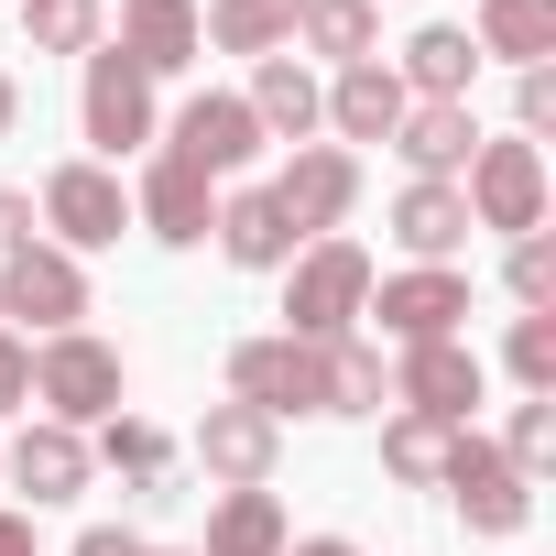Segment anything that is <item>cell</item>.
<instances>
[{
	"label": "cell",
	"instance_id": "obj_35",
	"mask_svg": "<svg viewBox=\"0 0 556 556\" xmlns=\"http://www.w3.org/2000/svg\"><path fill=\"white\" fill-rule=\"evenodd\" d=\"M34 404V339H12V328H0V426H12Z\"/></svg>",
	"mask_w": 556,
	"mask_h": 556
},
{
	"label": "cell",
	"instance_id": "obj_15",
	"mask_svg": "<svg viewBox=\"0 0 556 556\" xmlns=\"http://www.w3.org/2000/svg\"><path fill=\"white\" fill-rule=\"evenodd\" d=\"M415 99H404V77L382 66V55H361V66H339L328 77V99H317V131H339V153L350 142H393V121H404Z\"/></svg>",
	"mask_w": 556,
	"mask_h": 556
},
{
	"label": "cell",
	"instance_id": "obj_28",
	"mask_svg": "<svg viewBox=\"0 0 556 556\" xmlns=\"http://www.w3.org/2000/svg\"><path fill=\"white\" fill-rule=\"evenodd\" d=\"M295 45H306V55H328V66H361V55L382 45V23H371V0H306Z\"/></svg>",
	"mask_w": 556,
	"mask_h": 556
},
{
	"label": "cell",
	"instance_id": "obj_7",
	"mask_svg": "<svg viewBox=\"0 0 556 556\" xmlns=\"http://www.w3.org/2000/svg\"><path fill=\"white\" fill-rule=\"evenodd\" d=\"M229 404H251V415H328V350H306V339H240L229 350Z\"/></svg>",
	"mask_w": 556,
	"mask_h": 556
},
{
	"label": "cell",
	"instance_id": "obj_13",
	"mask_svg": "<svg viewBox=\"0 0 556 556\" xmlns=\"http://www.w3.org/2000/svg\"><path fill=\"white\" fill-rule=\"evenodd\" d=\"M186 458H197L218 491H273L285 426H273V415H251V404H207V415H197V437H186Z\"/></svg>",
	"mask_w": 556,
	"mask_h": 556
},
{
	"label": "cell",
	"instance_id": "obj_1",
	"mask_svg": "<svg viewBox=\"0 0 556 556\" xmlns=\"http://www.w3.org/2000/svg\"><path fill=\"white\" fill-rule=\"evenodd\" d=\"M361 306H371V251L361 240H306L285 262V339H306V350L361 339Z\"/></svg>",
	"mask_w": 556,
	"mask_h": 556
},
{
	"label": "cell",
	"instance_id": "obj_14",
	"mask_svg": "<svg viewBox=\"0 0 556 556\" xmlns=\"http://www.w3.org/2000/svg\"><path fill=\"white\" fill-rule=\"evenodd\" d=\"M131 229H153L164 251H197V240L218 229V186L153 142V164H142V186H131Z\"/></svg>",
	"mask_w": 556,
	"mask_h": 556
},
{
	"label": "cell",
	"instance_id": "obj_33",
	"mask_svg": "<svg viewBox=\"0 0 556 556\" xmlns=\"http://www.w3.org/2000/svg\"><path fill=\"white\" fill-rule=\"evenodd\" d=\"M502 371H513L523 393H556V317H513V339H502Z\"/></svg>",
	"mask_w": 556,
	"mask_h": 556
},
{
	"label": "cell",
	"instance_id": "obj_18",
	"mask_svg": "<svg viewBox=\"0 0 556 556\" xmlns=\"http://www.w3.org/2000/svg\"><path fill=\"white\" fill-rule=\"evenodd\" d=\"M393 153H404V175H426V186H458V164L480 153V121H469V99H415V110L393 121Z\"/></svg>",
	"mask_w": 556,
	"mask_h": 556
},
{
	"label": "cell",
	"instance_id": "obj_27",
	"mask_svg": "<svg viewBox=\"0 0 556 556\" xmlns=\"http://www.w3.org/2000/svg\"><path fill=\"white\" fill-rule=\"evenodd\" d=\"M12 12H23L34 55H99V45H110V12H99V0H12Z\"/></svg>",
	"mask_w": 556,
	"mask_h": 556
},
{
	"label": "cell",
	"instance_id": "obj_39",
	"mask_svg": "<svg viewBox=\"0 0 556 556\" xmlns=\"http://www.w3.org/2000/svg\"><path fill=\"white\" fill-rule=\"evenodd\" d=\"M285 556H361L350 534H306V545H285Z\"/></svg>",
	"mask_w": 556,
	"mask_h": 556
},
{
	"label": "cell",
	"instance_id": "obj_21",
	"mask_svg": "<svg viewBox=\"0 0 556 556\" xmlns=\"http://www.w3.org/2000/svg\"><path fill=\"white\" fill-rule=\"evenodd\" d=\"M295 23H306V0H207L197 12V34L218 45V55H295Z\"/></svg>",
	"mask_w": 556,
	"mask_h": 556
},
{
	"label": "cell",
	"instance_id": "obj_23",
	"mask_svg": "<svg viewBox=\"0 0 556 556\" xmlns=\"http://www.w3.org/2000/svg\"><path fill=\"white\" fill-rule=\"evenodd\" d=\"M285 545H295V523H285V502H273V491H218L197 556H285Z\"/></svg>",
	"mask_w": 556,
	"mask_h": 556
},
{
	"label": "cell",
	"instance_id": "obj_9",
	"mask_svg": "<svg viewBox=\"0 0 556 556\" xmlns=\"http://www.w3.org/2000/svg\"><path fill=\"white\" fill-rule=\"evenodd\" d=\"M121 229H131V186H121V164L88 153V164H55V175H45V240H55V251L88 262V251H110Z\"/></svg>",
	"mask_w": 556,
	"mask_h": 556
},
{
	"label": "cell",
	"instance_id": "obj_17",
	"mask_svg": "<svg viewBox=\"0 0 556 556\" xmlns=\"http://www.w3.org/2000/svg\"><path fill=\"white\" fill-rule=\"evenodd\" d=\"M88 469H99V458H88V437H77V426H45V415H34L12 447H0V480L34 491V502H77V491H88Z\"/></svg>",
	"mask_w": 556,
	"mask_h": 556
},
{
	"label": "cell",
	"instance_id": "obj_24",
	"mask_svg": "<svg viewBox=\"0 0 556 556\" xmlns=\"http://www.w3.org/2000/svg\"><path fill=\"white\" fill-rule=\"evenodd\" d=\"M469 45H480V55H502L513 77H523V66H545V55H556V0H480Z\"/></svg>",
	"mask_w": 556,
	"mask_h": 556
},
{
	"label": "cell",
	"instance_id": "obj_20",
	"mask_svg": "<svg viewBox=\"0 0 556 556\" xmlns=\"http://www.w3.org/2000/svg\"><path fill=\"white\" fill-rule=\"evenodd\" d=\"M240 99H251L262 142H285V153H295V142H317V99H328V77H317V66H295V55H262Z\"/></svg>",
	"mask_w": 556,
	"mask_h": 556
},
{
	"label": "cell",
	"instance_id": "obj_32",
	"mask_svg": "<svg viewBox=\"0 0 556 556\" xmlns=\"http://www.w3.org/2000/svg\"><path fill=\"white\" fill-rule=\"evenodd\" d=\"M502 285H513V306H523V317H556V240H545V229H523V240H513Z\"/></svg>",
	"mask_w": 556,
	"mask_h": 556
},
{
	"label": "cell",
	"instance_id": "obj_8",
	"mask_svg": "<svg viewBox=\"0 0 556 556\" xmlns=\"http://www.w3.org/2000/svg\"><path fill=\"white\" fill-rule=\"evenodd\" d=\"M437 491L469 513V534H523V523H534V480H523V469H513V458H502L480 426H458V437H447Z\"/></svg>",
	"mask_w": 556,
	"mask_h": 556
},
{
	"label": "cell",
	"instance_id": "obj_3",
	"mask_svg": "<svg viewBox=\"0 0 556 556\" xmlns=\"http://www.w3.org/2000/svg\"><path fill=\"white\" fill-rule=\"evenodd\" d=\"M88 77H77V131L121 164V153H142V142H164V88L121 55V45H99V55H77Z\"/></svg>",
	"mask_w": 556,
	"mask_h": 556
},
{
	"label": "cell",
	"instance_id": "obj_16",
	"mask_svg": "<svg viewBox=\"0 0 556 556\" xmlns=\"http://www.w3.org/2000/svg\"><path fill=\"white\" fill-rule=\"evenodd\" d=\"M110 45H121V55L153 77V88H164V77H186V66L207 55V34H197V0H121V34H110Z\"/></svg>",
	"mask_w": 556,
	"mask_h": 556
},
{
	"label": "cell",
	"instance_id": "obj_4",
	"mask_svg": "<svg viewBox=\"0 0 556 556\" xmlns=\"http://www.w3.org/2000/svg\"><path fill=\"white\" fill-rule=\"evenodd\" d=\"M0 317H12V339H66L88 317V262L55 240H23L0 262Z\"/></svg>",
	"mask_w": 556,
	"mask_h": 556
},
{
	"label": "cell",
	"instance_id": "obj_12",
	"mask_svg": "<svg viewBox=\"0 0 556 556\" xmlns=\"http://www.w3.org/2000/svg\"><path fill=\"white\" fill-rule=\"evenodd\" d=\"M480 393H491V371H480V350H469V339H426V350H404V361H393V404H404V415H426V426H469V415H480Z\"/></svg>",
	"mask_w": 556,
	"mask_h": 556
},
{
	"label": "cell",
	"instance_id": "obj_19",
	"mask_svg": "<svg viewBox=\"0 0 556 556\" xmlns=\"http://www.w3.org/2000/svg\"><path fill=\"white\" fill-rule=\"evenodd\" d=\"M207 240H218V251H229L240 273H285V262L306 251V240H295V218L273 207V186H229V197H218V229H207Z\"/></svg>",
	"mask_w": 556,
	"mask_h": 556
},
{
	"label": "cell",
	"instance_id": "obj_29",
	"mask_svg": "<svg viewBox=\"0 0 556 556\" xmlns=\"http://www.w3.org/2000/svg\"><path fill=\"white\" fill-rule=\"evenodd\" d=\"M393 404V371L371 339H328V415H382Z\"/></svg>",
	"mask_w": 556,
	"mask_h": 556
},
{
	"label": "cell",
	"instance_id": "obj_2",
	"mask_svg": "<svg viewBox=\"0 0 556 556\" xmlns=\"http://www.w3.org/2000/svg\"><path fill=\"white\" fill-rule=\"evenodd\" d=\"M121 350L110 339H88V328H66V339H34V404H45V426H110L121 415Z\"/></svg>",
	"mask_w": 556,
	"mask_h": 556
},
{
	"label": "cell",
	"instance_id": "obj_30",
	"mask_svg": "<svg viewBox=\"0 0 556 556\" xmlns=\"http://www.w3.org/2000/svg\"><path fill=\"white\" fill-rule=\"evenodd\" d=\"M447 437H458V426H426V415H404V404H393V415H382V469H393L404 491H437Z\"/></svg>",
	"mask_w": 556,
	"mask_h": 556
},
{
	"label": "cell",
	"instance_id": "obj_36",
	"mask_svg": "<svg viewBox=\"0 0 556 556\" xmlns=\"http://www.w3.org/2000/svg\"><path fill=\"white\" fill-rule=\"evenodd\" d=\"M66 556H197V545H142L131 523H88V534H77Z\"/></svg>",
	"mask_w": 556,
	"mask_h": 556
},
{
	"label": "cell",
	"instance_id": "obj_26",
	"mask_svg": "<svg viewBox=\"0 0 556 556\" xmlns=\"http://www.w3.org/2000/svg\"><path fill=\"white\" fill-rule=\"evenodd\" d=\"M88 458H99V469H121L131 491H164V480H175V437H164V426H142V415H110Z\"/></svg>",
	"mask_w": 556,
	"mask_h": 556
},
{
	"label": "cell",
	"instance_id": "obj_25",
	"mask_svg": "<svg viewBox=\"0 0 556 556\" xmlns=\"http://www.w3.org/2000/svg\"><path fill=\"white\" fill-rule=\"evenodd\" d=\"M393 240L415 251V262H458V240H469V207H458V186H404L393 197Z\"/></svg>",
	"mask_w": 556,
	"mask_h": 556
},
{
	"label": "cell",
	"instance_id": "obj_37",
	"mask_svg": "<svg viewBox=\"0 0 556 556\" xmlns=\"http://www.w3.org/2000/svg\"><path fill=\"white\" fill-rule=\"evenodd\" d=\"M23 240H34V197H12V186H0V262H12Z\"/></svg>",
	"mask_w": 556,
	"mask_h": 556
},
{
	"label": "cell",
	"instance_id": "obj_34",
	"mask_svg": "<svg viewBox=\"0 0 556 556\" xmlns=\"http://www.w3.org/2000/svg\"><path fill=\"white\" fill-rule=\"evenodd\" d=\"M513 121H523V142H545V131H556V66H523V88H513Z\"/></svg>",
	"mask_w": 556,
	"mask_h": 556
},
{
	"label": "cell",
	"instance_id": "obj_38",
	"mask_svg": "<svg viewBox=\"0 0 556 556\" xmlns=\"http://www.w3.org/2000/svg\"><path fill=\"white\" fill-rule=\"evenodd\" d=\"M0 556H34V523L23 513H0Z\"/></svg>",
	"mask_w": 556,
	"mask_h": 556
},
{
	"label": "cell",
	"instance_id": "obj_11",
	"mask_svg": "<svg viewBox=\"0 0 556 556\" xmlns=\"http://www.w3.org/2000/svg\"><path fill=\"white\" fill-rule=\"evenodd\" d=\"M164 153H175V164H197V175L218 186V175H240V164L262 153V121H251V99H240V88H197V99L164 121Z\"/></svg>",
	"mask_w": 556,
	"mask_h": 556
},
{
	"label": "cell",
	"instance_id": "obj_40",
	"mask_svg": "<svg viewBox=\"0 0 556 556\" xmlns=\"http://www.w3.org/2000/svg\"><path fill=\"white\" fill-rule=\"evenodd\" d=\"M12 121H23V88H12V66H0V142H12Z\"/></svg>",
	"mask_w": 556,
	"mask_h": 556
},
{
	"label": "cell",
	"instance_id": "obj_5",
	"mask_svg": "<svg viewBox=\"0 0 556 556\" xmlns=\"http://www.w3.org/2000/svg\"><path fill=\"white\" fill-rule=\"evenodd\" d=\"M458 207H469V229H502V240H523V229H545V153L513 131V142H480L469 164H458Z\"/></svg>",
	"mask_w": 556,
	"mask_h": 556
},
{
	"label": "cell",
	"instance_id": "obj_6",
	"mask_svg": "<svg viewBox=\"0 0 556 556\" xmlns=\"http://www.w3.org/2000/svg\"><path fill=\"white\" fill-rule=\"evenodd\" d=\"M393 350H426V339H458L469 328V273L458 262H404V273H371V306Z\"/></svg>",
	"mask_w": 556,
	"mask_h": 556
},
{
	"label": "cell",
	"instance_id": "obj_10",
	"mask_svg": "<svg viewBox=\"0 0 556 556\" xmlns=\"http://www.w3.org/2000/svg\"><path fill=\"white\" fill-rule=\"evenodd\" d=\"M273 207L295 218V240H339L350 207H361V153H339V142H295L285 175H273Z\"/></svg>",
	"mask_w": 556,
	"mask_h": 556
},
{
	"label": "cell",
	"instance_id": "obj_31",
	"mask_svg": "<svg viewBox=\"0 0 556 556\" xmlns=\"http://www.w3.org/2000/svg\"><path fill=\"white\" fill-rule=\"evenodd\" d=\"M491 447H502L523 480H545V458H556V393H523V404H513V426H502Z\"/></svg>",
	"mask_w": 556,
	"mask_h": 556
},
{
	"label": "cell",
	"instance_id": "obj_22",
	"mask_svg": "<svg viewBox=\"0 0 556 556\" xmlns=\"http://www.w3.org/2000/svg\"><path fill=\"white\" fill-rule=\"evenodd\" d=\"M393 77H404V99H469V77H480L469 23H426V34L393 55Z\"/></svg>",
	"mask_w": 556,
	"mask_h": 556
}]
</instances>
